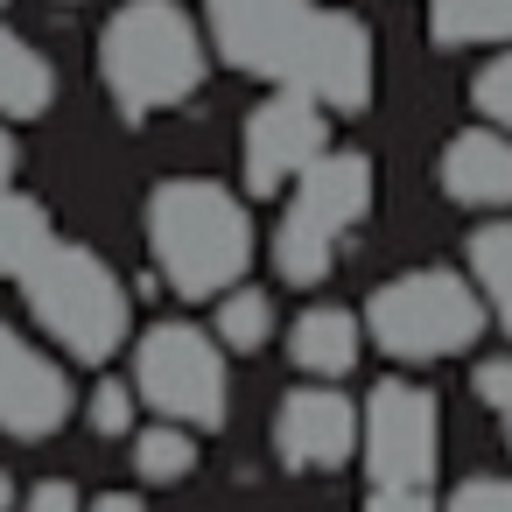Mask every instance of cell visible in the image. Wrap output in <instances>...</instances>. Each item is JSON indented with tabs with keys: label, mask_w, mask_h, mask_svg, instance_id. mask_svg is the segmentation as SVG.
I'll return each mask as SVG.
<instances>
[{
	"label": "cell",
	"mask_w": 512,
	"mask_h": 512,
	"mask_svg": "<svg viewBox=\"0 0 512 512\" xmlns=\"http://www.w3.org/2000/svg\"><path fill=\"white\" fill-rule=\"evenodd\" d=\"M204 15L232 71L302 85L337 113L372 99V36L358 15H316L309 0H204Z\"/></svg>",
	"instance_id": "1"
},
{
	"label": "cell",
	"mask_w": 512,
	"mask_h": 512,
	"mask_svg": "<svg viewBox=\"0 0 512 512\" xmlns=\"http://www.w3.org/2000/svg\"><path fill=\"white\" fill-rule=\"evenodd\" d=\"M148 253H155V267L169 274L176 295H218L253 260L246 204L218 183H197V176L162 183L148 197Z\"/></svg>",
	"instance_id": "2"
},
{
	"label": "cell",
	"mask_w": 512,
	"mask_h": 512,
	"mask_svg": "<svg viewBox=\"0 0 512 512\" xmlns=\"http://www.w3.org/2000/svg\"><path fill=\"white\" fill-rule=\"evenodd\" d=\"M99 78L120 113H169L204 85V36L176 0H127L99 36Z\"/></svg>",
	"instance_id": "3"
},
{
	"label": "cell",
	"mask_w": 512,
	"mask_h": 512,
	"mask_svg": "<svg viewBox=\"0 0 512 512\" xmlns=\"http://www.w3.org/2000/svg\"><path fill=\"white\" fill-rule=\"evenodd\" d=\"M22 295L36 309V323L85 365H106L120 344H127V323H134V302L120 288V274L92 253V246H71V239H50L29 274H22Z\"/></svg>",
	"instance_id": "4"
},
{
	"label": "cell",
	"mask_w": 512,
	"mask_h": 512,
	"mask_svg": "<svg viewBox=\"0 0 512 512\" xmlns=\"http://www.w3.org/2000/svg\"><path fill=\"white\" fill-rule=\"evenodd\" d=\"M365 330L386 358L435 365V358H456L484 337V295L470 281H456L449 267H414L372 295Z\"/></svg>",
	"instance_id": "5"
},
{
	"label": "cell",
	"mask_w": 512,
	"mask_h": 512,
	"mask_svg": "<svg viewBox=\"0 0 512 512\" xmlns=\"http://www.w3.org/2000/svg\"><path fill=\"white\" fill-rule=\"evenodd\" d=\"M365 211H372V162H365L358 148L323 155V162L295 183V197H288V211H281V232H274V267H281V281L316 288Z\"/></svg>",
	"instance_id": "6"
},
{
	"label": "cell",
	"mask_w": 512,
	"mask_h": 512,
	"mask_svg": "<svg viewBox=\"0 0 512 512\" xmlns=\"http://www.w3.org/2000/svg\"><path fill=\"white\" fill-rule=\"evenodd\" d=\"M134 393L183 428H218L225 421V358L211 330L197 323H155L134 351Z\"/></svg>",
	"instance_id": "7"
},
{
	"label": "cell",
	"mask_w": 512,
	"mask_h": 512,
	"mask_svg": "<svg viewBox=\"0 0 512 512\" xmlns=\"http://www.w3.org/2000/svg\"><path fill=\"white\" fill-rule=\"evenodd\" d=\"M330 134H323V99L316 92H302V85H281L274 99H260L253 106V120H246V141H239V155H246V190H281V183H302L330 148H323Z\"/></svg>",
	"instance_id": "8"
},
{
	"label": "cell",
	"mask_w": 512,
	"mask_h": 512,
	"mask_svg": "<svg viewBox=\"0 0 512 512\" xmlns=\"http://www.w3.org/2000/svg\"><path fill=\"white\" fill-rule=\"evenodd\" d=\"M435 393L414 379H379L365 400V470L372 484H428L435 477Z\"/></svg>",
	"instance_id": "9"
},
{
	"label": "cell",
	"mask_w": 512,
	"mask_h": 512,
	"mask_svg": "<svg viewBox=\"0 0 512 512\" xmlns=\"http://www.w3.org/2000/svg\"><path fill=\"white\" fill-rule=\"evenodd\" d=\"M274 442L295 470H344L358 449H365V414L330 393V386H302L281 400V421H274Z\"/></svg>",
	"instance_id": "10"
},
{
	"label": "cell",
	"mask_w": 512,
	"mask_h": 512,
	"mask_svg": "<svg viewBox=\"0 0 512 512\" xmlns=\"http://www.w3.org/2000/svg\"><path fill=\"white\" fill-rule=\"evenodd\" d=\"M64 421H71L64 372L29 337H15L8 323H0V428H8V435H50Z\"/></svg>",
	"instance_id": "11"
},
{
	"label": "cell",
	"mask_w": 512,
	"mask_h": 512,
	"mask_svg": "<svg viewBox=\"0 0 512 512\" xmlns=\"http://www.w3.org/2000/svg\"><path fill=\"white\" fill-rule=\"evenodd\" d=\"M442 190L470 211H505L512 204V134L498 127H470L442 148Z\"/></svg>",
	"instance_id": "12"
},
{
	"label": "cell",
	"mask_w": 512,
	"mask_h": 512,
	"mask_svg": "<svg viewBox=\"0 0 512 512\" xmlns=\"http://www.w3.org/2000/svg\"><path fill=\"white\" fill-rule=\"evenodd\" d=\"M50 239H57V232H50L43 204L15 183V141L0 134V274H29V260H36Z\"/></svg>",
	"instance_id": "13"
},
{
	"label": "cell",
	"mask_w": 512,
	"mask_h": 512,
	"mask_svg": "<svg viewBox=\"0 0 512 512\" xmlns=\"http://www.w3.org/2000/svg\"><path fill=\"white\" fill-rule=\"evenodd\" d=\"M358 337L365 330H358L351 309H302L295 330H288V358L302 372H316V379H344L358 365Z\"/></svg>",
	"instance_id": "14"
},
{
	"label": "cell",
	"mask_w": 512,
	"mask_h": 512,
	"mask_svg": "<svg viewBox=\"0 0 512 512\" xmlns=\"http://www.w3.org/2000/svg\"><path fill=\"white\" fill-rule=\"evenodd\" d=\"M50 99H57L50 57H36L29 36H15L8 22H0V113H8V120H36V113H50Z\"/></svg>",
	"instance_id": "15"
},
{
	"label": "cell",
	"mask_w": 512,
	"mask_h": 512,
	"mask_svg": "<svg viewBox=\"0 0 512 512\" xmlns=\"http://www.w3.org/2000/svg\"><path fill=\"white\" fill-rule=\"evenodd\" d=\"M435 43H512V0H435V15H428Z\"/></svg>",
	"instance_id": "16"
},
{
	"label": "cell",
	"mask_w": 512,
	"mask_h": 512,
	"mask_svg": "<svg viewBox=\"0 0 512 512\" xmlns=\"http://www.w3.org/2000/svg\"><path fill=\"white\" fill-rule=\"evenodd\" d=\"M470 281L484 288V302L498 309V323L512 337V218L477 225V239H470Z\"/></svg>",
	"instance_id": "17"
},
{
	"label": "cell",
	"mask_w": 512,
	"mask_h": 512,
	"mask_svg": "<svg viewBox=\"0 0 512 512\" xmlns=\"http://www.w3.org/2000/svg\"><path fill=\"white\" fill-rule=\"evenodd\" d=\"M134 470H141L148 484H183V477L197 470V428H183V421L141 428V435H134Z\"/></svg>",
	"instance_id": "18"
},
{
	"label": "cell",
	"mask_w": 512,
	"mask_h": 512,
	"mask_svg": "<svg viewBox=\"0 0 512 512\" xmlns=\"http://www.w3.org/2000/svg\"><path fill=\"white\" fill-rule=\"evenodd\" d=\"M274 337V302L260 288H225L218 295V344L225 351H260Z\"/></svg>",
	"instance_id": "19"
},
{
	"label": "cell",
	"mask_w": 512,
	"mask_h": 512,
	"mask_svg": "<svg viewBox=\"0 0 512 512\" xmlns=\"http://www.w3.org/2000/svg\"><path fill=\"white\" fill-rule=\"evenodd\" d=\"M470 99H477V113H484L498 134H512V50H505V57H491V64L477 71Z\"/></svg>",
	"instance_id": "20"
},
{
	"label": "cell",
	"mask_w": 512,
	"mask_h": 512,
	"mask_svg": "<svg viewBox=\"0 0 512 512\" xmlns=\"http://www.w3.org/2000/svg\"><path fill=\"white\" fill-rule=\"evenodd\" d=\"M92 428L99 435H141L134 428V386H120V379L92 386Z\"/></svg>",
	"instance_id": "21"
},
{
	"label": "cell",
	"mask_w": 512,
	"mask_h": 512,
	"mask_svg": "<svg viewBox=\"0 0 512 512\" xmlns=\"http://www.w3.org/2000/svg\"><path fill=\"white\" fill-rule=\"evenodd\" d=\"M470 393H477L491 414H512V351H505V358H484V365L470 372Z\"/></svg>",
	"instance_id": "22"
},
{
	"label": "cell",
	"mask_w": 512,
	"mask_h": 512,
	"mask_svg": "<svg viewBox=\"0 0 512 512\" xmlns=\"http://www.w3.org/2000/svg\"><path fill=\"white\" fill-rule=\"evenodd\" d=\"M449 512H512V477H470V484H456Z\"/></svg>",
	"instance_id": "23"
},
{
	"label": "cell",
	"mask_w": 512,
	"mask_h": 512,
	"mask_svg": "<svg viewBox=\"0 0 512 512\" xmlns=\"http://www.w3.org/2000/svg\"><path fill=\"white\" fill-rule=\"evenodd\" d=\"M22 512H85V498H78V484H64V477H43V484L22 498Z\"/></svg>",
	"instance_id": "24"
},
{
	"label": "cell",
	"mask_w": 512,
	"mask_h": 512,
	"mask_svg": "<svg viewBox=\"0 0 512 512\" xmlns=\"http://www.w3.org/2000/svg\"><path fill=\"white\" fill-rule=\"evenodd\" d=\"M365 512H435V505H428V491H421V484H372Z\"/></svg>",
	"instance_id": "25"
},
{
	"label": "cell",
	"mask_w": 512,
	"mask_h": 512,
	"mask_svg": "<svg viewBox=\"0 0 512 512\" xmlns=\"http://www.w3.org/2000/svg\"><path fill=\"white\" fill-rule=\"evenodd\" d=\"M85 512H148V505H141L134 491H106V498H92Z\"/></svg>",
	"instance_id": "26"
},
{
	"label": "cell",
	"mask_w": 512,
	"mask_h": 512,
	"mask_svg": "<svg viewBox=\"0 0 512 512\" xmlns=\"http://www.w3.org/2000/svg\"><path fill=\"white\" fill-rule=\"evenodd\" d=\"M8 505H15V477H8V470H0V512H8Z\"/></svg>",
	"instance_id": "27"
},
{
	"label": "cell",
	"mask_w": 512,
	"mask_h": 512,
	"mask_svg": "<svg viewBox=\"0 0 512 512\" xmlns=\"http://www.w3.org/2000/svg\"><path fill=\"white\" fill-rule=\"evenodd\" d=\"M505 421H512V414H505Z\"/></svg>",
	"instance_id": "28"
}]
</instances>
